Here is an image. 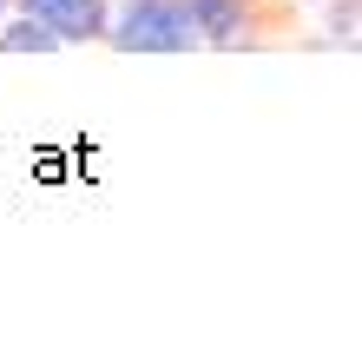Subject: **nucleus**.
Listing matches in <instances>:
<instances>
[{
	"label": "nucleus",
	"instance_id": "nucleus-6",
	"mask_svg": "<svg viewBox=\"0 0 362 356\" xmlns=\"http://www.w3.org/2000/svg\"><path fill=\"white\" fill-rule=\"evenodd\" d=\"M7 13H13V0H0V20H7Z\"/></svg>",
	"mask_w": 362,
	"mask_h": 356
},
{
	"label": "nucleus",
	"instance_id": "nucleus-5",
	"mask_svg": "<svg viewBox=\"0 0 362 356\" xmlns=\"http://www.w3.org/2000/svg\"><path fill=\"white\" fill-rule=\"evenodd\" d=\"M329 40L356 47V0H336V7H329Z\"/></svg>",
	"mask_w": 362,
	"mask_h": 356
},
{
	"label": "nucleus",
	"instance_id": "nucleus-2",
	"mask_svg": "<svg viewBox=\"0 0 362 356\" xmlns=\"http://www.w3.org/2000/svg\"><path fill=\"white\" fill-rule=\"evenodd\" d=\"M33 20H47L59 47H93L105 40V20H112V0H33V7H20Z\"/></svg>",
	"mask_w": 362,
	"mask_h": 356
},
{
	"label": "nucleus",
	"instance_id": "nucleus-1",
	"mask_svg": "<svg viewBox=\"0 0 362 356\" xmlns=\"http://www.w3.org/2000/svg\"><path fill=\"white\" fill-rule=\"evenodd\" d=\"M105 47H119V53H198V27H191L185 0H125L105 20Z\"/></svg>",
	"mask_w": 362,
	"mask_h": 356
},
{
	"label": "nucleus",
	"instance_id": "nucleus-4",
	"mask_svg": "<svg viewBox=\"0 0 362 356\" xmlns=\"http://www.w3.org/2000/svg\"><path fill=\"white\" fill-rule=\"evenodd\" d=\"M0 53H13V59H33V53H59V40H53V27L47 20H33V13H7L0 20Z\"/></svg>",
	"mask_w": 362,
	"mask_h": 356
},
{
	"label": "nucleus",
	"instance_id": "nucleus-3",
	"mask_svg": "<svg viewBox=\"0 0 362 356\" xmlns=\"http://www.w3.org/2000/svg\"><path fill=\"white\" fill-rule=\"evenodd\" d=\"M191 27H198V47H238L250 27V0H185Z\"/></svg>",
	"mask_w": 362,
	"mask_h": 356
}]
</instances>
